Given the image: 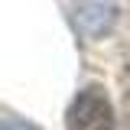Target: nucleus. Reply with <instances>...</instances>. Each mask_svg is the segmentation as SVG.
<instances>
[{
    "mask_svg": "<svg viewBox=\"0 0 130 130\" xmlns=\"http://www.w3.org/2000/svg\"><path fill=\"white\" fill-rule=\"evenodd\" d=\"M0 130H39V127L29 124V120H23V117H3Z\"/></svg>",
    "mask_w": 130,
    "mask_h": 130,
    "instance_id": "3",
    "label": "nucleus"
},
{
    "mask_svg": "<svg viewBox=\"0 0 130 130\" xmlns=\"http://www.w3.org/2000/svg\"><path fill=\"white\" fill-rule=\"evenodd\" d=\"M65 130H117V117L104 88L91 85L75 94L65 114Z\"/></svg>",
    "mask_w": 130,
    "mask_h": 130,
    "instance_id": "1",
    "label": "nucleus"
},
{
    "mask_svg": "<svg viewBox=\"0 0 130 130\" xmlns=\"http://www.w3.org/2000/svg\"><path fill=\"white\" fill-rule=\"evenodd\" d=\"M75 26H78L81 36H88V39H98V36H104V32L114 26V20H117V7H114L111 0H81L78 7H75Z\"/></svg>",
    "mask_w": 130,
    "mask_h": 130,
    "instance_id": "2",
    "label": "nucleus"
}]
</instances>
